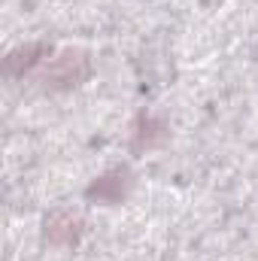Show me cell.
<instances>
[{"label":"cell","mask_w":258,"mask_h":261,"mask_svg":"<svg viewBox=\"0 0 258 261\" xmlns=\"http://www.w3.org/2000/svg\"><path fill=\"white\" fill-rule=\"evenodd\" d=\"M170 140V125L161 119V116H155V113H137V119L131 122V152L134 155H146V152H155V149H161L164 143Z\"/></svg>","instance_id":"cell-4"},{"label":"cell","mask_w":258,"mask_h":261,"mask_svg":"<svg viewBox=\"0 0 258 261\" xmlns=\"http://www.w3.org/2000/svg\"><path fill=\"white\" fill-rule=\"evenodd\" d=\"M91 73H94V64H91V55L85 52V49H61V52H55L46 67L40 70V82H43V88L46 91H55V94H61V91H73V88H79V85H85L88 79H91Z\"/></svg>","instance_id":"cell-1"},{"label":"cell","mask_w":258,"mask_h":261,"mask_svg":"<svg viewBox=\"0 0 258 261\" xmlns=\"http://www.w3.org/2000/svg\"><path fill=\"white\" fill-rule=\"evenodd\" d=\"M55 55V49L49 46V43H24V46H15L6 58H3V76L6 79H24V76H31V73H37V70H43L46 61Z\"/></svg>","instance_id":"cell-5"},{"label":"cell","mask_w":258,"mask_h":261,"mask_svg":"<svg viewBox=\"0 0 258 261\" xmlns=\"http://www.w3.org/2000/svg\"><path fill=\"white\" fill-rule=\"evenodd\" d=\"M131 189H134V170L128 164H119V167L104 170L100 176H94L85 186V200L100 203V206H119L128 200Z\"/></svg>","instance_id":"cell-2"},{"label":"cell","mask_w":258,"mask_h":261,"mask_svg":"<svg viewBox=\"0 0 258 261\" xmlns=\"http://www.w3.org/2000/svg\"><path fill=\"white\" fill-rule=\"evenodd\" d=\"M82 234H85V222L73 210H52L43 219V243L52 249H61V252L76 249Z\"/></svg>","instance_id":"cell-3"}]
</instances>
